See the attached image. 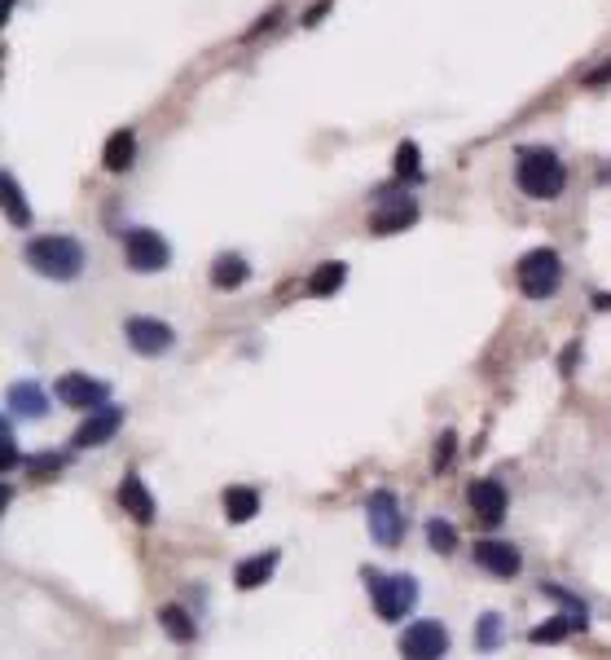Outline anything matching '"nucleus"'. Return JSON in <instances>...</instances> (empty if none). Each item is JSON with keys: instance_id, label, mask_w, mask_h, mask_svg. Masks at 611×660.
<instances>
[{"instance_id": "f257e3e1", "label": "nucleus", "mask_w": 611, "mask_h": 660, "mask_svg": "<svg viewBox=\"0 0 611 660\" xmlns=\"http://www.w3.org/2000/svg\"><path fill=\"white\" fill-rule=\"evenodd\" d=\"M27 264L40 273V278L71 282V278H80V269H84V247L66 234H44V238L27 242Z\"/></svg>"}, {"instance_id": "f03ea898", "label": "nucleus", "mask_w": 611, "mask_h": 660, "mask_svg": "<svg viewBox=\"0 0 611 660\" xmlns=\"http://www.w3.org/2000/svg\"><path fill=\"white\" fill-rule=\"evenodd\" d=\"M515 176H519V185H524L528 198H559V194H563V181H568V172H563L559 154L546 150V146L519 150Z\"/></svg>"}, {"instance_id": "7ed1b4c3", "label": "nucleus", "mask_w": 611, "mask_h": 660, "mask_svg": "<svg viewBox=\"0 0 611 660\" xmlns=\"http://www.w3.org/2000/svg\"><path fill=\"white\" fill-rule=\"evenodd\" d=\"M365 586H370L374 612H379L383 621H401L418 599V581L409 577V572H370L365 568Z\"/></svg>"}, {"instance_id": "20e7f679", "label": "nucleus", "mask_w": 611, "mask_h": 660, "mask_svg": "<svg viewBox=\"0 0 611 660\" xmlns=\"http://www.w3.org/2000/svg\"><path fill=\"white\" fill-rule=\"evenodd\" d=\"M559 278H563V264H559V251L554 247H537L519 260V286H524L528 300H546V295H554Z\"/></svg>"}, {"instance_id": "39448f33", "label": "nucleus", "mask_w": 611, "mask_h": 660, "mask_svg": "<svg viewBox=\"0 0 611 660\" xmlns=\"http://www.w3.org/2000/svg\"><path fill=\"white\" fill-rule=\"evenodd\" d=\"M365 520H370L374 542L401 546V537H405V515H401V502H396V493H387V489L374 493V498L365 502Z\"/></svg>"}, {"instance_id": "423d86ee", "label": "nucleus", "mask_w": 611, "mask_h": 660, "mask_svg": "<svg viewBox=\"0 0 611 660\" xmlns=\"http://www.w3.org/2000/svg\"><path fill=\"white\" fill-rule=\"evenodd\" d=\"M414 220H418L414 198H409L405 190H396V185H383L379 207H374V216H370V229H374V234H401V229L414 225Z\"/></svg>"}, {"instance_id": "0eeeda50", "label": "nucleus", "mask_w": 611, "mask_h": 660, "mask_svg": "<svg viewBox=\"0 0 611 660\" xmlns=\"http://www.w3.org/2000/svg\"><path fill=\"white\" fill-rule=\"evenodd\" d=\"M124 256H128V269L159 273L163 264L172 260V247L159 234H154V229H132V234L124 238Z\"/></svg>"}, {"instance_id": "6e6552de", "label": "nucleus", "mask_w": 611, "mask_h": 660, "mask_svg": "<svg viewBox=\"0 0 611 660\" xmlns=\"http://www.w3.org/2000/svg\"><path fill=\"white\" fill-rule=\"evenodd\" d=\"M449 652V634L440 621H414L401 634V660H440Z\"/></svg>"}, {"instance_id": "1a4fd4ad", "label": "nucleus", "mask_w": 611, "mask_h": 660, "mask_svg": "<svg viewBox=\"0 0 611 660\" xmlns=\"http://www.w3.org/2000/svg\"><path fill=\"white\" fill-rule=\"evenodd\" d=\"M124 339L132 344V352H141V357H159V352H168L176 344L172 326L159 322V317H128V322H124Z\"/></svg>"}, {"instance_id": "9d476101", "label": "nucleus", "mask_w": 611, "mask_h": 660, "mask_svg": "<svg viewBox=\"0 0 611 660\" xmlns=\"http://www.w3.org/2000/svg\"><path fill=\"white\" fill-rule=\"evenodd\" d=\"M58 396L62 405H75V410H102V405H110V383L88 379V374H62Z\"/></svg>"}, {"instance_id": "9b49d317", "label": "nucleus", "mask_w": 611, "mask_h": 660, "mask_svg": "<svg viewBox=\"0 0 611 660\" xmlns=\"http://www.w3.org/2000/svg\"><path fill=\"white\" fill-rule=\"evenodd\" d=\"M124 427V410L119 405H102V410H93L88 423H80V432H75V449H93V445H106L110 436Z\"/></svg>"}, {"instance_id": "f8f14e48", "label": "nucleus", "mask_w": 611, "mask_h": 660, "mask_svg": "<svg viewBox=\"0 0 611 660\" xmlns=\"http://www.w3.org/2000/svg\"><path fill=\"white\" fill-rule=\"evenodd\" d=\"M475 564L506 581V577H515V572H519V550L510 542H502V537H484V542L475 546Z\"/></svg>"}, {"instance_id": "ddd939ff", "label": "nucleus", "mask_w": 611, "mask_h": 660, "mask_svg": "<svg viewBox=\"0 0 611 660\" xmlns=\"http://www.w3.org/2000/svg\"><path fill=\"white\" fill-rule=\"evenodd\" d=\"M466 502H471V511L480 515L484 524H502L506 520V489L497 480H475L471 489H466Z\"/></svg>"}, {"instance_id": "4468645a", "label": "nucleus", "mask_w": 611, "mask_h": 660, "mask_svg": "<svg viewBox=\"0 0 611 660\" xmlns=\"http://www.w3.org/2000/svg\"><path fill=\"white\" fill-rule=\"evenodd\" d=\"M277 564H282V550H264V555H255V559H242V564L233 568V586L238 590L264 586V581L277 572Z\"/></svg>"}, {"instance_id": "2eb2a0df", "label": "nucleus", "mask_w": 611, "mask_h": 660, "mask_svg": "<svg viewBox=\"0 0 611 660\" xmlns=\"http://www.w3.org/2000/svg\"><path fill=\"white\" fill-rule=\"evenodd\" d=\"M119 506H124L137 524H154V498H150V489L141 476H124V484H119Z\"/></svg>"}, {"instance_id": "dca6fc26", "label": "nucleus", "mask_w": 611, "mask_h": 660, "mask_svg": "<svg viewBox=\"0 0 611 660\" xmlns=\"http://www.w3.org/2000/svg\"><path fill=\"white\" fill-rule=\"evenodd\" d=\"M132 159H137V132H132V128L110 132V137H106V154H102L106 172H128Z\"/></svg>"}, {"instance_id": "f3484780", "label": "nucleus", "mask_w": 611, "mask_h": 660, "mask_svg": "<svg viewBox=\"0 0 611 660\" xmlns=\"http://www.w3.org/2000/svg\"><path fill=\"white\" fill-rule=\"evenodd\" d=\"M9 401V414H22V418H44L49 414V401H44L40 383H14V388L5 392Z\"/></svg>"}, {"instance_id": "a211bd4d", "label": "nucleus", "mask_w": 611, "mask_h": 660, "mask_svg": "<svg viewBox=\"0 0 611 660\" xmlns=\"http://www.w3.org/2000/svg\"><path fill=\"white\" fill-rule=\"evenodd\" d=\"M247 278H251V264L242 256H220L216 264H211V282H216L220 291H238Z\"/></svg>"}, {"instance_id": "6ab92c4d", "label": "nucleus", "mask_w": 611, "mask_h": 660, "mask_svg": "<svg viewBox=\"0 0 611 660\" xmlns=\"http://www.w3.org/2000/svg\"><path fill=\"white\" fill-rule=\"evenodd\" d=\"M255 511H260V493L255 489H225V515L233 524H247V520H255Z\"/></svg>"}, {"instance_id": "aec40b11", "label": "nucleus", "mask_w": 611, "mask_h": 660, "mask_svg": "<svg viewBox=\"0 0 611 660\" xmlns=\"http://www.w3.org/2000/svg\"><path fill=\"white\" fill-rule=\"evenodd\" d=\"M159 625L168 630L176 643H194V621H190V612L185 608H176V603H168V608H159Z\"/></svg>"}, {"instance_id": "412c9836", "label": "nucleus", "mask_w": 611, "mask_h": 660, "mask_svg": "<svg viewBox=\"0 0 611 660\" xmlns=\"http://www.w3.org/2000/svg\"><path fill=\"white\" fill-rule=\"evenodd\" d=\"M343 282H348V264H343V260H330V264H321V269L313 273L308 291H313V295H335Z\"/></svg>"}, {"instance_id": "4be33fe9", "label": "nucleus", "mask_w": 611, "mask_h": 660, "mask_svg": "<svg viewBox=\"0 0 611 660\" xmlns=\"http://www.w3.org/2000/svg\"><path fill=\"white\" fill-rule=\"evenodd\" d=\"M0 185H5V212H9V220H14L18 229H27L31 225V207H27V198H22L18 181L5 172V181H0Z\"/></svg>"}, {"instance_id": "5701e85b", "label": "nucleus", "mask_w": 611, "mask_h": 660, "mask_svg": "<svg viewBox=\"0 0 611 660\" xmlns=\"http://www.w3.org/2000/svg\"><path fill=\"white\" fill-rule=\"evenodd\" d=\"M475 647H480V652H497V647H502V616L497 612L480 616V625H475Z\"/></svg>"}, {"instance_id": "b1692460", "label": "nucleus", "mask_w": 611, "mask_h": 660, "mask_svg": "<svg viewBox=\"0 0 611 660\" xmlns=\"http://www.w3.org/2000/svg\"><path fill=\"white\" fill-rule=\"evenodd\" d=\"M427 542H431V550H436V555H449V550L458 546V528H453L449 520H431V524H427Z\"/></svg>"}, {"instance_id": "393cba45", "label": "nucleus", "mask_w": 611, "mask_h": 660, "mask_svg": "<svg viewBox=\"0 0 611 660\" xmlns=\"http://www.w3.org/2000/svg\"><path fill=\"white\" fill-rule=\"evenodd\" d=\"M576 625H581V621H568V616H550L546 625H537V630H532V643H559V638L568 634V630H576Z\"/></svg>"}, {"instance_id": "a878e982", "label": "nucleus", "mask_w": 611, "mask_h": 660, "mask_svg": "<svg viewBox=\"0 0 611 660\" xmlns=\"http://www.w3.org/2000/svg\"><path fill=\"white\" fill-rule=\"evenodd\" d=\"M396 176H401V181L418 176V146H414V141H405V146L396 150Z\"/></svg>"}, {"instance_id": "bb28decb", "label": "nucleus", "mask_w": 611, "mask_h": 660, "mask_svg": "<svg viewBox=\"0 0 611 660\" xmlns=\"http://www.w3.org/2000/svg\"><path fill=\"white\" fill-rule=\"evenodd\" d=\"M66 458L62 454H31L27 458V471H36V476H53V471H62Z\"/></svg>"}, {"instance_id": "cd10ccee", "label": "nucleus", "mask_w": 611, "mask_h": 660, "mask_svg": "<svg viewBox=\"0 0 611 660\" xmlns=\"http://www.w3.org/2000/svg\"><path fill=\"white\" fill-rule=\"evenodd\" d=\"M18 462V449H14V427H0V471H14Z\"/></svg>"}, {"instance_id": "c85d7f7f", "label": "nucleus", "mask_w": 611, "mask_h": 660, "mask_svg": "<svg viewBox=\"0 0 611 660\" xmlns=\"http://www.w3.org/2000/svg\"><path fill=\"white\" fill-rule=\"evenodd\" d=\"M453 449H458V440H453V432H444V436L436 440V471H444V467H449Z\"/></svg>"}, {"instance_id": "c756f323", "label": "nucleus", "mask_w": 611, "mask_h": 660, "mask_svg": "<svg viewBox=\"0 0 611 660\" xmlns=\"http://www.w3.org/2000/svg\"><path fill=\"white\" fill-rule=\"evenodd\" d=\"M603 80H611V62L603 66V71H594V75H590V84H603Z\"/></svg>"}, {"instance_id": "7c9ffc66", "label": "nucleus", "mask_w": 611, "mask_h": 660, "mask_svg": "<svg viewBox=\"0 0 611 660\" xmlns=\"http://www.w3.org/2000/svg\"><path fill=\"white\" fill-rule=\"evenodd\" d=\"M14 5H18V0H5V14H14Z\"/></svg>"}]
</instances>
